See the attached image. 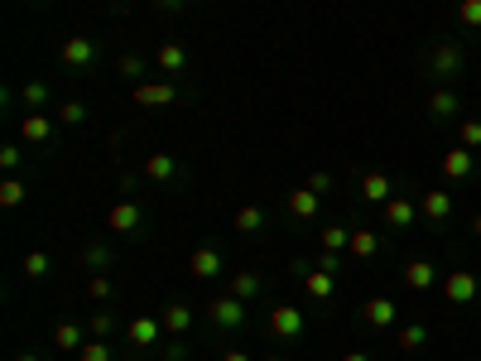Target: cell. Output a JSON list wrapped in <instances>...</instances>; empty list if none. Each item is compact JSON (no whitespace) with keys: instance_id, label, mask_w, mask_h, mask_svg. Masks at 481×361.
I'll list each match as a JSON object with an SVG mask.
<instances>
[{"instance_id":"30","label":"cell","mask_w":481,"mask_h":361,"mask_svg":"<svg viewBox=\"0 0 481 361\" xmlns=\"http://www.w3.org/2000/svg\"><path fill=\"white\" fill-rule=\"evenodd\" d=\"M25 198H29V179H20V174L0 179V208H20Z\"/></svg>"},{"instance_id":"4","label":"cell","mask_w":481,"mask_h":361,"mask_svg":"<svg viewBox=\"0 0 481 361\" xmlns=\"http://www.w3.org/2000/svg\"><path fill=\"white\" fill-rule=\"evenodd\" d=\"M208 323L217 333H240L251 323V308H246V299H236V294H217V299H208Z\"/></svg>"},{"instance_id":"2","label":"cell","mask_w":481,"mask_h":361,"mask_svg":"<svg viewBox=\"0 0 481 361\" xmlns=\"http://www.w3.org/2000/svg\"><path fill=\"white\" fill-rule=\"evenodd\" d=\"M58 63L67 67V73H92V67L101 63V44L92 39V34H67V39L58 44Z\"/></svg>"},{"instance_id":"38","label":"cell","mask_w":481,"mask_h":361,"mask_svg":"<svg viewBox=\"0 0 481 361\" xmlns=\"http://www.w3.org/2000/svg\"><path fill=\"white\" fill-rule=\"evenodd\" d=\"M77 361H116V352H111L107 337H87V347L77 352Z\"/></svg>"},{"instance_id":"34","label":"cell","mask_w":481,"mask_h":361,"mask_svg":"<svg viewBox=\"0 0 481 361\" xmlns=\"http://www.w3.org/2000/svg\"><path fill=\"white\" fill-rule=\"evenodd\" d=\"M87 299H92L97 308H111V299H116L111 274H92V280H87Z\"/></svg>"},{"instance_id":"23","label":"cell","mask_w":481,"mask_h":361,"mask_svg":"<svg viewBox=\"0 0 481 361\" xmlns=\"http://www.w3.org/2000/svg\"><path fill=\"white\" fill-rule=\"evenodd\" d=\"M318 212H322V198L308 183H299L294 193H289V217H294V222H313Z\"/></svg>"},{"instance_id":"9","label":"cell","mask_w":481,"mask_h":361,"mask_svg":"<svg viewBox=\"0 0 481 361\" xmlns=\"http://www.w3.org/2000/svg\"><path fill=\"white\" fill-rule=\"evenodd\" d=\"M107 232H116V236H140L145 232V208L135 198L111 202V208H107Z\"/></svg>"},{"instance_id":"35","label":"cell","mask_w":481,"mask_h":361,"mask_svg":"<svg viewBox=\"0 0 481 361\" xmlns=\"http://www.w3.org/2000/svg\"><path fill=\"white\" fill-rule=\"evenodd\" d=\"M457 145L481 150V116H462V120H457Z\"/></svg>"},{"instance_id":"43","label":"cell","mask_w":481,"mask_h":361,"mask_svg":"<svg viewBox=\"0 0 481 361\" xmlns=\"http://www.w3.org/2000/svg\"><path fill=\"white\" fill-rule=\"evenodd\" d=\"M164 361H188V342H183V337H174V342L164 347Z\"/></svg>"},{"instance_id":"5","label":"cell","mask_w":481,"mask_h":361,"mask_svg":"<svg viewBox=\"0 0 481 361\" xmlns=\"http://www.w3.org/2000/svg\"><path fill=\"white\" fill-rule=\"evenodd\" d=\"M443 299L457 304V308H472L481 299V274L467 270V265H453L448 274H443Z\"/></svg>"},{"instance_id":"25","label":"cell","mask_w":481,"mask_h":361,"mask_svg":"<svg viewBox=\"0 0 481 361\" xmlns=\"http://www.w3.org/2000/svg\"><path fill=\"white\" fill-rule=\"evenodd\" d=\"M77 265H87L92 274H107V270L116 265V251L107 246V241H87V246H82V255H77Z\"/></svg>"},{"instance_id":"6","label":"cell","mask_w":481,"mask_h":361,"mask_svg":"<svg viewBox=\"0 0 481 361\" xmlns=\"http://www.w3.org/2000/svg\"><path fill=\"white\" fill-rule=\"evenodd\" d=\"M381 222H385L390 232H409V227H414V222H419V198H414V188H409V183L394 188V198L381 208Z\"/></svg>"},{"instance_id":"40","label":"cell","mask_w":481,"mask_h":361,"mask_svg":"<svg viewBox=\"0 0 481 361\" xmlns=\"http://www.w3.org/2000/svg\"><path fill=\"white\" fill-rule=\"evenodd\" d=\"M20 164H25V145H0V169L5 174H20Z\"/></svg>"},{"instance_id":"32","label":"cell","mask_w":481,"mask_h":361,"mask_svg":"<svg viewBox=\"0 0 481 361\" xmlns=\"http://www.w3.org/2000/svg\"><path fill=\"white\" fill-rule=\"evenodd\" d=\"M20 101H25V107H29V111H44V107H48V101H54V92H48V82H39V77H29V82H25V88H20Z\"/></svg>"},{"instance_id":"3","label":"cell","mask_w":481,"mask_h":361,"mask_svg":"<svg viewBox=\"0 0 481 361\" xmlns=\"http://www.w3.org/2000/svg\"><path fill=\"white\" fill-rule=\"evenodd\" d=\"M453 212H457V198H453V188L434 183V188H424V193H419V222H424V227L443 232V227H448V222H453Z\"/></svg>"},{"instance_id":"15","label":"cell","mask_w":481,"mask_h":361,"mask_svg":"<svg viewBox=\"0 0 481 361\" xmlns=\"http://www.w3.org/2000/svg\"><path fill=\"white\" fill-rule=\"evenodd\" d=\"M381 251H385V236L375 227H366V222H356V227H352V246H347L352 261H375Z\"/></svg>"},{"instance_id":"36","label":"cell","mask_w":481,"mask_h":361,"mask_svg":"<svg viewBox=\"0 0 481 361\" xmlns=\"http://www.w3.org/2000/svg\"><path fill=\"white\" fill-rule=\"evenodd\" d=\"M457 25L467 34H481V0H457Z\"/></svg>"},{"instance_id":"22","label":"cell","mask_w":481,"mask_h":361,"mask_svg":"<svg viewBox=\"0 0 481 361\" xmlns=\"http://www.w3.org/2000/svg\"><path fill=\"white\" fill-rule=\"evenodd\" d=\"M361 323H366V328H375V333L394 328V299H385V294L366 299V304H361Z\"/></svg>"},{"instance_id":"37","label":"cell","mask_w":481,"mask_h":361,"mask_svg":"<svg viewBox=\"0 0 481 361\" xmlns=\"http://www.w3.org/2000/svg\"><path fill=\"white\" fill-rule=\"evenodd\" d=\"M87 333L92 337H107V342L116 337V314H111V308H97V314L87 318Z\"/></svg>"},{"instance_id":"46","label":"cell","mask_w":481,"mask_h":361,"mask_svg":"<svg viewBox=\"0 0 481 361\" xmlns=\"http://www.w3.org/2000/svg\"><path fill=\"white\" fill-rule=\"evenodd\" d=\"M467 232H472V236H481V212H472V217H467Z\"/></svg>"},{"instance_id":"26","label":"cell","mask_w":481,"mask_h":361,"mask_svg":"<svg viewBox=\"0 0 481 361\" xmlns=\"http://www.w3.org/2000/svg\"><path fill=\"white\" fill-rule=\"evenodd\" d=\"M231 227H236L240 236H261V232L270 227V217H265V208H255V202H246V208H236Z\"/></svg>"},{"instance_id":"8","label":"cell","mask_w":481,"mask_h":361,"mask_svg":"<svg viewBox=\"0 0 481 361\" xmlns=\"http://www.w3.org/2000/svg\"><path fill=\"white\" fill-rule=\"evenodd\" d=\"M294 280L303 284V294L313 299V304H333V299H337V274L318 270L313 261H299V265H294Z\"/></svg>"},{"instance_id":"39","label":"cell","mask_w":481,"mask_h":361,"mask_svg":"<svg viewBox=\"0 0 481 361\" xmlns=\"http://www.w3.org/2000/svg\"><path fill=\"white\" fill-rule=\"evenodd\" d=\"M92 111H87V101H63L58 107V126H82Z\"/></svg>"},{"instance_id":"16","label":"cell","mask_w":481,"mask_h":361,"mask_svg":"<svg viewBox=\"0 0 481 361\" xmlns=\"http://www.w3.org/2000/svg\"><path fill=\"white\" fill-rule=\"evenodd\" d=\"M188 270H193V280H221L227 274V261H221V251L217 246H198L193 255H188Z\"/></svg>"},{"instance_id":"11","label":"cell","mask_w":481,"mask_h":361,"mask_svg":"<svg viewBox=\"0 0 481 361\" xmlns=\"http://www.w3.org/2000/svg\"><path fill=\"white\" fill-rule=\"evenodd\" d=\"M159 337H169V333H164V323H159V314H140V318H130V323H126V342H130L135 352L159 347Z\"/></svg>"},{"instance_id":"18","label":"cell","mask_w":481,"mask_h":361,"mask_svg":"<svg viewBox=\"0 0 481 361\" xmlns=\"http://www.w3.org/2000/svg\"><path fill=\"white\" fill-rule=\"evenodd\" d=\"M159 323L169 337H188V328H193V308H188L183 299H164L159 304Z\"/></svg>"},{"instance_id":"24","label":"cell","mask_w":481,"mask_h":361,"mask_svg":"<svg viewBox=\"0 0 481 361\" xmlns=\"http://www.w3.org/2000/svg\"><path fill=\"white\" fill-rule=\"evenodd\" d=\"M352 227H356V222H322V232H318V251H337V255H347V246H352Z\"/></svg>"},{"instance_id":"49","label":"cell","mask_w":481,"mask_h":361,"mask_svg":"<svg viewBox=\"0 0 481 361\" xmlns=\"http://www.w3.org/2000/svg\"><path fill=\"white\" fill-rule=\"evenodd\" d=\"M261 361H284V356H261Z\"/></svg>"},{"instance_id":"13","label":"cell","mask_w":481,"mask_h":361,"mask_svg":"<svg viewBox=\"0 0 481 361\" xmlns=\"http://www.w3.org/2000/svg\"><path fill=\"white\" fill-rule=\"evenodd\" d=\"M394 188H400V183H394L390 174H381V169H371V174H361L356 193H361V202H366V208H375V212H381L385 202L394 198Z\"/></svg>"},{"instance_id":"33","label":"cell","mask_w":481,"mask_h":361,"mask_svg":"<svg viewBox=\"0 0 481 361\" xmlns=\"http://www.w3.org/2000/svg\"><path fill=\"white\" fill-rule=\"evenodd\" d=\"M149 67H154V63H145L140 54H120V58H116V73L126 77V82H145Z\"/></svg>"},{"instance_id":"42","label":"cell","mask_w":481,"mask_h":361,"mask_svg":"<svg viewBox=\"0 0 481 361\" xmlns=\"http://www.w3.org/2000/svg\"><path fill=\"white\" fill-rule=\"evenodd\" d=\"M342 261H347V255H337V251H318V255H313V265L328 270V274H337V280H342Z\"/></svg>"},{"instance_id":"21","label":"cell","mask_w":481,"mask_h":361,"mask_svg":"<svg viewBox=\"0 0 481 361\" xmlns=\"http://www.w3.org/2000/svg\"><path fill=\"white\" fill-rule=\"evenodd\" d=\"M135 101H140V107H174L179 82H135Z\"/></svg>"},{"instance_id":"29","label":"cell","mask_w":481,"mask_h":361,"mask_svg":"<svg viewBox=\"0 0 481 361\" xmlns=\"http://www.w3.org/2000/svg\"><path fill=\"white\" fill-rule=\"evenodd\" d=\"M20 270H25L29 284H39V280H48V274H54V255H48V251H29L25 261H20Z\"/></svg>"},{"instance_id":"12","label":"cell","mask_w":481,"mask_h":361,"mask_svg":"<svg viewBox=\"0 0 481 361\" xmlns=\"http://www.w3.org/2000/svg\"><path fill=\"white\" fill-rule=\"evenodd\" d=\"M424 111H428V120H434V126H453V120L462 116L457 88H434V92H428V101H424Z\"/></svg>"},{"instance_id":"17","label":"cell","mask_w":481,"mask_h":361,"mask_svg":"<svg viewBox=\"0 0 481 361\" xmlns=\"http://www.w3.org/2000/svg\"><path fill=\"white\" fill-rule=\"evenodd\" d=\"M400 280H404V289H414V294H428V289L438 284V265L424 261V255H414V261H404Z\"/></svg>"},{"instance_id":"14","label":"cell","mask_w":481,"mask_h":361,"mask_svg":"<svg viewBox=\"0 0 481 361\" xmlns=\"http://www.w3.org/2000/svg\"><path fill=\"white\" fill-rule=\"evenodd\" d=\"M149 63L159 67L169 82H179V77H183V67H188V48H183L179 39H164L159 48H154V58H149Z\"/></svg>"},{"instance_id":"1","label":"cell","mask_w":481,"mask_h":361,"mask_svg":"<svg viewBox=\"0 0 481 361\" xmlns=\"http://www.w3.org/2000/svg\"><path fill=\"white\" fill-rule=\"evenodd\" d=\"M419 73L434 82V88H457V77L467 73V48H462L457 39H434L424 63H419Z\"/></svg>"},{"instance_id":"48","label":"cell","mask_w":481,"mask_h":361,"mask_svg":"<svg viewBox=\"0 0 481 361\" xmlns=\"http://www.w3.org/2000/svg\"><path fill=\"white\" fill-rule=\"evenodd\" d=\"M15 361H44L39 352H15Z\"/></svg>"},{"instance_id":"27","label":"cell","mask_w":481,"mask_h":361,"mask_svg":"<svg viewBox=\"0 0 481 361\" xmlns=\"http://www.w3.org/2000/svg\"><path fill=\"white\" fill-rule=\"evenodd\" d=\"M261 289H265V274L261 270H236L231 274V284H227V294H236V299H255V294H261Z\"/></svg>"},{"instance_id":"31","label":"cell","mask_w":481,"mask_h":361,"mask_svg":"<svg viewBox=\"0 0 481 361\" xmlns=\"http://www.w3.org/2000/svg\"><path fill=\"white\" fill-rule=\"evenodd\" d=\"M394 347H400V352H424L428 347V328H424V323H404V328L394 333Z\"/></svg>"},{"instance_id":"44","label":"cell","mask_w":481,"mask_h":361,"mask_svg":"<svg viewBox=\"0 0 481 361\" xmlns=\"http://www.w3.org/2000/svg\"><path fill=\"white\" fill-rule=\"evenodd\" d=\"M221 361H255L246 347H227V352H221Z\"/></svg>"},{"instance_id":"7","label":"cell","mask_w":481,"mask_h":361,"mask_svg":"<svg viewBox=\"0 0 481 361\" xmlns=\"http://www.w3.org/2000/svg\"><path fill=\"white\" fill-rule=\"evenodd\" d=\"M265 328L274 342H299L303 328H308V318H303V308L299 304H274L270 308V318H265Z\"/></svg>"},{"instance_id":"10","label":"cell","mask_w":481,"mask_h":361,"mask_svg":"<svg viewBox=\"0 0 481 361\" xmlns=\"http://www.w3.org/2000/svg\"><path fill=\"white\" fill-rule=\"evenodd\" d=\"M145 179L159 183V188H179V183L188 179V169H183L169 150H154V154H145Z\"/></svg>"},{"instance_id":"28","label":"cell","mask_w":481,"mask_h":361,"mask_svg":"<svg viewBox=\"0 0 481 361\" xmlns=\"http://www.w3.org/2000/svg\"><path fill=\"white\" fill-rule=\"evenodd\" d=\"M20 135H25L29 145H48V140H54V120H48L44 111H29L20 120Z\"/></svg>"},{"instance_id":"20","label":"cell","mask_w":481,"mask_h":361,"mask_svg":"<svg viewBox=\"0 0 481 361\" xmlns=\"http://www.w3.org/2000/svg\"><path fill=\"white\" fill-rule=\"evenodd\" d=\"M87 323H73V318H63V323H54V352H82V347H87Z\"/></svg>"},{"instance_id":"41","label":"cell","mask_w":481,"mask_h":361,"mask_svg":"<svg viewBox=\"0 0 481 361\" xmlns=\"http://www.w3.org/2000/svg\"><path fill=\"white\" fill-rule=\"evenodd\" d=\"M303 183H308V188H313V193H318V198H328V193H333V188H337V179L328 174V169H318V174H308Z\"/></svg>"},{"instance_id":"50","label":"cell","mask_w":481,"mask_h":361,"mask_svg":"<svg viewBox=\"0 0 481 361\" xmlns=\"http://www.w3.org/2000/svg\"><path fill=\"white\" fill-rule=\"evenodd\" d=\"M476 179H481V174H476Z\"/></svg>"},{"instance_id":"19","label":"cell","mask_w":481,"mask_h":361,"mask_svg":"<svg viewBox=\"0 0 481 361\" xmlns=\"http://www.w3.org/2000/svg\"><path fill=\"white\" fill-rule=\"evenodd\" d=\"M472 174H476V160H472L467 145H453L448 154H443V179L448 183H467Z\"/></svg>"},{"instance_id":"45","label":"cell","mask_w":481,"mask_h":361,"mask_svg":"<svg viewBox=\"0 0 481 361\" xmlns=\"http://www.w3.org/2000/svg\"><path fill=\"white\" fill-rule=\"evenodd\" d=\"M337 361H375V356H371V352H361V347H352V352H342Z\"/></svg>"},{"instance_id":"47","label":"cell","mask_w":481,"mask_h":361,"mask_svg":"<svg viewBox=\"0 0 481 361\" xmlns=\"http://www.w3.org/2000/svg\"><path fill=\"white\" fill-rule=\"evenodd\" d=\"M154 5H159V10H179L183 0H154Z\"/></svg>"}]
</instances>
